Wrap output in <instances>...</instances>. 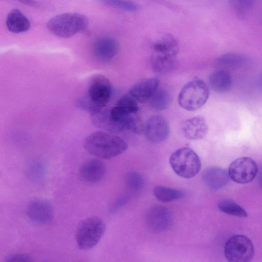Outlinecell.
<instances>
[{"label":"cell","mask_w":262,"mask_h":262,"mask_svg":"<svg viewBox=\"0 0 262 262\" xmlns=\"http://www.w3.org/2000/svg\"><path fill=\"white\" fill-rule=\"evenodd\" d=\"M225 256L231 262H249L253 258L254 248L250 238L243 235L230 237L225 244Z\"/></svg>","instance_id":"52a82bcc"},{"label":"cell","mask_w":262,"mask_h":262,"mask_svg":"<svg viewBox=\"0 0 262 262\" xmlns=\"http://www.w3.org/2000/svg\"><path fill=\"white\" fill-rule=\"evenodd\" d=\"M6 24L8 29L14 33L26 32L30 28L29 20L17 9H13L9 12Z\"/></svg>","instance_id":"ac0fdd59"},{"label":"cell","mask_w":262,"mask_h":262,"mask_svg":"<svg viewBox=\"0 0 262 262\" xmlns=\"http://www.w3.org/2000/svg\"><path fill=\"white\" fill-rule=\"evenodd\" d=\"M245 56L236 53H229L220 56L218 62L221 64L226 66H236L241 64L245 60Z\"/></svg>","instance_id":"83f0119b"},{"label":"cell","mask_w":262,"mask_h":262,"mask_svg":"<svg viewBox=\"0 0 262 262\" xmlns=\"http://www.w3.org/2000/svg\"><path fill=\"white\" fill-rule=\"evenodd\" d=\"M153 193L159 201L163 203L179 200L184 195L183 192L179 190L161 186L155 187Z\"/></svg>","instance_id":"44dd1931"},{"label":"cell","mask_w":262,"mask_h":262,"mask_svg":"<svg viewBox=\"0 0 262 262\" xmlns=\"http://www.w3.org/2000/svg\"><path fill=\"white\" fill-rule=\"evenodd\" d=\"M127 201V198L126 196H119L111 203L109 206L108 210L111 212H114L124 205Z\"/></svg>","instance_id":"f546056e"},{"label":"cell","mask_w":262,"mask_h":262,"mask_svg":"<svg viewBox=\"0 0 262 262\" xmlns=\"http://www.w3.org/2000/svg\"><path fill=\"white\" fill-rule=\"evenodd\" d=\"M152 49L153 54L176 58L179 51V45L173 36L166 34L156 40L152 44Z\"/></svg>","instance_id":"e0dca14e"},{"label":"cell","mask_w":262,"mask_h":262,"mask_svg":"<svg viewBox=\"0 0 262 262\" xmlns=\"http://www.w3.org/2000/svg\"><path fill=\"white\" fill-rule=\"evenodd\" d=\"M118 51L117 41L109 36L97 39L93 45V52L95 57L103 61H108L116 56Z\"/></svg>","instance_id":"5bb4252c"},{"label":"cell","mask_w":262,"mask_h":262,"mask_svg":"<svg viewBox=\"0 0 262 262\" xmlns=\"http://www.w3.org/2000/svg\"><path fill=\"white\" fill-rule=\"evenodd\" d=\"M258 171L257 163L249 157H241L233 161L228 169L229 178L239 184H246L253 181Z\"/></svg>","instance_id":"ba28073f"},{"label":"cell","mask_w":262,"mask_h":262,"mask_svg":"<svg viewBox=\"0 0 262 262\" xmlns=\"http://www.w3.org/2000/svg\"><path fill=\"white\" fill-rule=\"evenodd\" d=\"M111 93L112 86L110 80L103 75H96L90 82L86 96L80 101L79 104L92 114L106 106Z\"/></svg>","instance_id":"7a4b0ae2"},{"label":"cell","mask_w":262,"mask_h":262,"mask_svg":"<svg viewBox=\"0 0 262 262\" xmlns=\"http://www.w3.org/2000/svg\"><path fill=\"white\" fill-rule=\"evenodd\" d=\"M126 184L128 188L132 191L136 192L141 190L144 185L141 175L137 171H130L126 176Z\"/></svg>","instance_id":"4316f807"},{"label":"cell","mask_w":262,"mask_h":262,"mask_svg":"<svg viewBox=\"0 0 262 262\" xmlns=\"http://www.w3.org/2000/svg\"><path fill=\"white\" fill-rule=\"evenodd\" d=\"M88 24V19L82 14L65 13L51 18L47 27L53 34L62 38H69L84 30Z\"/></svg>","instance_id":"3957f363"},{"label":"cell","mask_w":262,"mask_h":262,"mask_svg":"<svg viewBox=\"0 0 262 262\" xmlns=\"http://www.w3.org/2000/svg\"><path fill=\"white\" fill-rule=\"evenodd\" d=\"M83 147L96 157L110 159L125 151L127 144L119 136L104 131H97L85 139Z\"/></svg>","instance_id":"6da1fadb"},{"label":"cell","mask_w":262,"mask_h":262,"mask_svg":"<svg viewBox=\"0 0 262 262\" xmlns=\"http://www.w3.org/2000/svg\"><path fill=\"white\" fill-rule=\"evenodd\" d=\"M209 96V88L202 79H195L187 83L178 95L179 105L187 111H195L203 106Z\"/></svg>","instance_id":"277c9868"},{"label":"cell","mask_w":262,"mask_h":262,"mask_svg":"<svg viewBox=\"0 0 262 262\" xmlns=\"http://www.w3.org/2000/svg\"><path fill=\"white\" fill-rule=\"evenodd\" d=\"M217 207L220 211L229 215L241 217H247L248 216L247 211L232 200H223L218 204Z\"/></svg>","instance_id":"cb8c5ba5"},{"label":"cell","mask_w":262,"mask_h":262,"mask_svg":"<svg viewBox=\"0 0 262 262\" xmlns=\"http://www.w3.org/2000/svg\"><path fill=\"white\" fill-rule=\"evenodd\" d=\"M6 262H31L33 261V257L29 255L23 253L13 254L6 257Z\"/></svg>","instance_id":"f1b7e54d"},{"label":"cell","mask_w":262,"mask_h":262,"mask_svg":"<svg viewBox=\"0 0 262 262\" xmlns=\"http://www.w3.org/2000/svg\"><path fill=\"white\" fill-rule=\"evenodd\" d=\"M170 100L168 92L163 89L158 88L148 102L150 107L154 110L163 111L168 107Z\"/></svg>","instance_id":"7402d4cb"},{"label":"cell","mask_w":262,"mask_h":262,"mask_svg":"<svg viewBox=\"0 0 262 262\" xmlns=\"http://www.w3.org/2000/svg\"><path fill=\"white\" fill-rule=\"evenodd\" d=\"M27 214L31 221L38 224H48L54 217L51 204L47 201L39 199L33 200L29 203Z\"/></svg>","instance_id":"8fae6325"},{"label":"cell","mask_w":262,"mask_h":262,"mask_svg":"<svg viewBox=\"0 0 262 262\" xmlns=\"http://www.w3.org/2000/svg\"><path fill=\"white\" fill-rule=\"evenodd\" d=\"M181 129L186 138L195 140L203 138L208 132V126L202 116H195L183 121Z\"/></svg>","instance_id":"9a60e30c"},{"label":"cell","mask_w":262,"mask_h":262,"mask_svg":"<svg viewBox=\"0 0 262 262\" xmlns=\"http://www.w3.org/2000/svg\"><path fill=\"white\" fill-rule=\"evenodd\" d=\"M236 16L244 20L248 16L256 0H228Z\"/></svg>","instance_id":"603a6c76"},{"label":"cell","mask_w":262,"mask_h":262,"mask_svg":"<svg viewBox=\"0 0 262 262\" xmlns=\"http://www.w3.org/2000/svg\"><path fill=\"white\" fill-rule=\"evenodd\" d=\"M209 85L214 92L224 93L231 88L232 78L229 72L225 70H218L213 72L209 78Z\"/></svg>","instance_id":"d6986e66"},{"label":"cell","mask_w":262,"mask_h":262,"mask_svg":"<svg viewBox=\"0 0 262 262\" xmlns=\"http://www.w3.org/2000/svg\"><path fill=\"white\" fill-rule=\"evenodd\" d=\"M105 229L104 222L97 216L89 217L83 220L76 233V241L79 248L85 250L93 248L101 239Z\"/></svg>","instance_id":"8992f818"},{"label":"cell","mask_w":262,"mask_h":262,"mask_svg":"<svg viewBox=\"0 0 262 262\" xmlns=\"http://www.w3.org/2000/svg\"><path fill=\"white\" fill-rule=\"evenodd\" d=\"M146 221L151 230L156 232H161L170 227L172 218L167 208L163 206L156 205L148 210Z\"/></svg>","instance_id":"9c48e42d"},{"label":"cell","mask_w":262,"mask_h":262,"mask_svg":"<svg viewBox=\"0 0 262 262\" xmlns=\"http://www.w3.org/2000/svg\"><path fill=\"white\" fill-rule=\"evenodd\" d=\"M159 80L155 77L143 79L135 84L129 94L138 102L144 103L149 100L159 88Z\"/></svg>","instance_id":"7c38bea8"},{"label":"cell","mask_w":262,"mask_h":262,"mask_svg":"<svg viewBox=\"0 0 262 262\" xmlns=\"http://www.w3.org/2000/svg\"><path fill=\"white\" fill-rule=\"evenodd\" d=\"M153 70L158 73H165L172 70L176 64V58L162 56L152 54L150 59Z\"/></svg>","instance_id":"ffe728a7"},{"label":"cell","mask_w":262,"mask_h":262,"mask_svg":"<svg viewBox=\"0 0 262 262\" xmlns=\"http://www.w3.org/2000/svg\"><path fill=\"white\" fill-rule=\"evenodd\" d=\"M169 163L177 175L185 179L194 177L201 168L199 157L188 147H182L174 151L169 158Z\"/></svg>","instance_id":"5b68a950"},{"label":"cell","mask_w":262,"mask_h":262,"mask_svg":"<svg viewBox=\"0 0 262 262\" xmlns=\"http://www.w3.org/2000/svg\"><path fill=\"white\" fill-rule=\"evenodd\" d=\"M137 101L128 93L122 96L117 101L116 106L120 111L128 113H138Z\"/></svg>","instance_id":"d4e9b609"},{"label":"cell","mask_w":262,"mask_h":262,"mask_svg":"<svg viewBox=\"0 0 262 262\" xmlns=\"http://www.w3.org/2000/svg\"><path fill=\"white\" fill-rule=\"evenodd\" d=\"M105 171V166L101 160L92 159L82 163L79 169V175L86 182L96 183L103 179Z\"/></svg>","instance_id":"4fadbf2b"},{"label":"cell","mask_w":262,"mask_h":262,"mask_svg":"<svg viewBox=\"0 0 262 262\" xmlns=\"http://www.w3.org/2000/svg\"><path fill=\"white\" fill-rule=\"evenodd\" d=\"M259 181L260 183L262 186V171H261L260 174H259Z\"/></svg>","instance_id":"4dcf8cb0"},{"label":"cell","mask_w":262,"mask_h":262,"mask_svg":"<svg viewBox=\"0 0 262 262\" xmlns=\"http://www.w3.org/2000/svg\"><path fill=\"white\" fill-rule=\"evenodd\" d=\"M103 4L113 8L130 12H137L140 7L136 3L126 0H98Z\"/></svg>","instance_id":"484cf974"},{"label":"cell","mask_w":262,"mask_h":262,"mask_svg":"<svg viewBox=\"0 0 262 262\" xmlns=\"http://www.w3.org/2000/svg\"><path fill=\"white\" fill-rule=\"evenodd\" d=\"M205 185L210 190H218L225 187L229 180V176L224 169L212 166L206 169L202 176Z\"/></svg>","instance_id":"2e32d148"},{"label":"cell","mask_w":262,"mask_h":262,"mask_svg":"<svg viewBox=\"0 0 262 262\" xmlns=\"http://www.w3.org/2000/svg\"><path fill=\"white\" fill-rule=\"evenodd\" d=\"M144 132L147 139L154 143L165 141L169 134V126L166 119L159 115L148 119L144 125Z\"/></svg>","instance_id":"30bf717a"}]
</instances>
